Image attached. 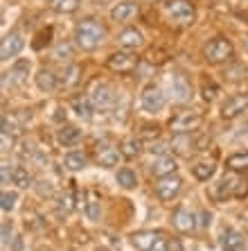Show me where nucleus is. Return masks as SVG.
Returning <instances> with one entry per match:
<instances>
[{
  "label": "nucleus",
  "instance_id": "nucleus-1",
  "mask_svg": "<svg viewBox=\"0 0 248 251\" xmlns=\"http://www.w3.org/2000/svg\"><path fill=\"white\" fill-rule=\"evenodd\" d=\"M106 39V27L99 23L97 18H81L79 23L75 25V43L86 50V52H92L97 50Z\"/></svg>",
  "mask_w": 248,
  "mask_h": 251
},
{
  "label": "nucleus",
  "instance_id": "nucleus-2",
  "mask_svg": "<svg viewBox=\"0 0 248 251\" xmlns=\"http://www.w3.org/2000/svg\"><path fill=\"white\" fill-rule=\"evenodd\" d=\"M217 199L221 201H228V199H244L248 197V179L242 176L239 172L230 170L221 176V181L217 183V190H214Z\"/></svg>",
  "mask_w": 248,
  "mask_h": 251
},
{
  "label": "nucleus",
  "instance_id": "nucleus-3",
  "mask_svg": "<svg viewBox=\"0 0 248 251\" xmlns=\"http://www.w3.org/2000/svg\"><path fill=\"white\" fill-rule=\"evenodd\" d=\"M232 52H235V48H232V43L225 39V36H214V39H210L205 46H203V57H205V61L208 64H225L228 59L232 57Z\"/></svg>",
  "mask_w": 248,
  "mask_h": 251
},
{
  "label": "nucleus",
  "instance_id": "nucleus-4",
  "mask_svg": "<svg viewBox=\"0 0 248 251\" xmlns=\"http://www.w3.org/2000/svg\"><path fill=\"white\" fill-rule=\"evenodd\" d=\"M165 12L176 25H192L196 21V9L190 0H169L165 2Z\"/></svg>",
  "mask_w": 248,
  "mask_h": 251
},
{
  "label": "nucleus",
  "instance_id": "nucleus-5",
  "mask_svg": "<svg viewBox=\"0 0 248 251\" xmlns=\"http://www.w3.org/2000/svg\"><path fill=\"white\" fill-rule=\"evenodd\" d=\"M203 125V116L196 111H180L169 118V129L174 134H192Z\"/></svg>",
  "mask_w": 248,
  "mask_h": 251
},
{
  "label": "nucleus",
  "instance_id": "nucleus-6",
  "mask_svg": "<svg viewBox=\"0 0 248 251\" xmlns=\"http://www.w3.org/2000/svg\"><path fill=\"white\" fill-rule=\"evenodd\" d=\"M165 93H162V88L156 86V84H147L142 91V95H140V106H142V111L147 113H160L162 109H165Z\"/></svg>",
  "mask_w": 248,
  "mask_h": 251
},
{
  "label": "nucleus",
  "instance_id": "nucleus-7",
  "mask_svg": "<svg viewBox=\"0 0 248 251\" xmlns=\"http://www.w3.org/2000/svg\"><path fill=\"white\" fill-rule=\"evenodd\" d=\"M88 98H90L95 111H109L111 106L115 104V93H113V88L104 82L92 84L90 91H88Z\"/></svg>",
  "mask_w": 248,
  "mask_h": 251
},
{
  "label": "nucleus",
  "instance_id": "nucleus-8",
  "mask_svg": "<svg viewBox=\"0 0 248 251\" xmlns=\"http://www.w3.org/2000/svg\"><path fill=\"white\" fill-rule=\"evenodd\" d=\"M180 188H183V179H180L176 172L167 176H160L156 181V197L160 201H172V199L179 197Z\"/></svg>",
  "mask_w": 248,
  "mask_h": 251
},
{
  "label": "nucleus",
  "instance_id": "nucleus-9",
  "mask_svg": "<svg viewBox=\"0 0 248 251\" xmlns=\"http://www.w3.org/2000/svg\"><path fill=\"white\" fill-rule=\"evenodd\" d=\"M248 109V93H235L230 98H225L221 104V118L224 120H235Z\"/></svg>",
  "mask_w": 248,
  "mask_h": 251
},
{
  "label": "nucleus",
  "instance_id": "nucleus-10",
  "mask_svg": "<svg viewBox=\"0 0 248 251\" xmlns=\"http://www.w3.org/2000/svg\"><path fill=\"white\" fill-rule=\"evenodd\" d=\"M29 68H32L29 59H18L16 64H12V68L5 73L2 86L7 88V84H9V86H21V84H25L27 82V75H29Z\"/></svg>",
  "mask_w": 248,
  "mask_h": 251
},
{
  "label": "nucleus",
  "instance_id": "nucleus-11",
  "mask_svg": "<svg viewBox=\"0 0 248 251\" xmlns=\"http://www.w3.org/2000/svg\"><path fill=\"white\" fill-rule=\"evenodd\" d=\"M106 66H109L113 73H131V70L138 66V57L131 54L129 50H120V52H113L106 59Z\"/></svg>",
  "mask_w": 248,
  "mask_h": 251
},
{
  "label": "nucleus",
  "instance_id": "nucleus-12",
  "mask_svg": "<svg viewBox=\"0 0 248 251\" xmlns=\"http://www.w3.org/2000/svg\"><path fill=\"white\" fill-rule=\"evenodd\" d=\"M219 247H221V251H246L248 249L244 233H239V231H237V228H232V226H228V228H224V231H221Z\"/></svg>",
  "mask_w": 248,
  "mask_h": 251
},
{
  "label": "nucleus",
  "instance_id": "nucleus-13",
  "mask_svg": "<svg viewBox=\"0 0 248 251\" xmlns=\"http://www.w3.org/2000/svg\"><path fill=\"white\" fill-rule=\"evenodd\" d=\"M122 152L117 147H113L111 143H97L95 147V161H97L102 168H115L120 163Z\"/></svg>",
  "mask_w": 248,
  "mask_h": 251
},
{
  "label": "nucleus",
  "instance_id": "nucleus-14",
  "mask_svg": "<svg viewBox=\"0 0 248 251\" xmlns=\"http://www.w3.org/2000/svg\"><path fill=\"white\" fill-rule=\"evenodd\" d=\"M172 224H174V228H176L179 233H192V231L199 226L196 215L192 213L190 208H183V206L172 213Z\"/></svg>",
  "mask_w": 248,
  "mask_h": 251
},
{
  "label": "nucleus",
  "instance_id": "nucleus-15",
  "mask_svg": "<svg viewBox=\"0 0 248 251\" xmlns=\"http://www.w3.org/2000/svg\"><path fill=\"white\" fill-rule=\"evenodd\" d=\"M25 48V39L18 32H9V34L2 39V43H0V59L2 61H9V59H14L16 54H21V50Z\"/></svg>",
  "mask_w": 248,
  "mask_h": 251
},
{
  "label": "nucleus",
  "instance_id": "nucleus-16",
  "mask_svg": "<svg viewBox=\"0 0 248 251\" xmlns=\"http://www.w3.org/2000/svg\"><path fill=\"white\" fill-rule=\"evenodd\" d=\"M179 170V163H176V158L172 154H158L154 161L149 163V172L154 176H167V175H174Z\"/></svg>",
  "mask_w": 248,
  "mask_h": 251
},
{
  "label": "nucleus",
  "instance_id": "nucleus-17",
  "mask_svg": "<svg viewBox=\"0 0 248 251\" xmlns=\"http://www.w3.org/2000/svg\"><path fill=\"white\" fill-rule=\"evenodd\" d=\"M117 43H120L122 50L133 52V50H140V48L144 46V36H142V32H140V29L127 27V29H122L120 34H117Z\"/></svg>",
  "mask_w": 248,
  "mask_h": 251
},
{
  "label": "nucleus",
  "instance_id": "nucleus-18",
  "mask_svg": "<svg viewBox=\"0 0 248 251\" xmlns=\"http://www.w3.org/2000/svg\"><path fill=\"white\" fill-rule=\"evenodd\" d=\"M135 14H138V2L122 0V2H117V5L111 9V21H115V23H129Z\"/></svg>",
  "mask_w": 248,
  "mask_h": 251
},
{
  "label": "nucleus",
  "instance_id": "nucleus-19",
  "mask_svg": "<svg viewBox=\"0 0 248 251\" xmlns=\"http://www.w3.org/2000/svg\"><path fill=\"white\" fill-rule=\"evenodd\" d=\"M169 150L176 154H180V156H190L194 150H199L196 147V140L192 138L190 134H176L172 140H169Z\"/></svg>",
  "mask_w": 248,
  "mask_h": 251
},
{
  "label": "nucleus",
  "instance_id": "nucleus-20",
  "mask_svg": "<svg viewBox=\"0 0 248 251\" xmlns=\"http://www.w3.org/2000/svg\"><path fill=\"white\" fill-rule=\"evenodd\" d=\"M160 238H162L160 231H140V233L131 235V245L138 251H151Z\"/></svg>",
  "mask_w": 248,
  "mask_h": 251
},
{
  "label": "nucleus",
  "instance_id": "nucleus-21",
  "mask_svg": "<svg viewBox=\"0 0 248 251\" xmlns=\"http://www.w3.org/2000/svg\"><path fill=\"white\" fill-rule=\"evenodd\" d=\"M57 140H59V145H64V147H75L81 140V129L75 127V125H61L57 129Z\"/></svg>",
  "mask_w": 248,
  "mask_h": 251
},
{
  "label": "nucleus",
  "instance_id": "nucleus-22",
  "mask_svg": "<svg viewBox=\"0 0 248 251\" xmlns=\"http://www.w3.org/2000/svg\"><path fill=\"white\" fill-rule=\"evenodd\" d=\"M172 98L176 100V102H190L192 100V86L183 75L172 77Z\"/></svg>",
  "mask_w": 248,
  "mask_h": 251
},
{
  "label": "nucleus",
  "instance_id": "nucleus-23",
  "mask_svg": "<svg viewBox=\"0 0 248 251\" xmlns=\"http://www.w3.org/2000/svg\"><path fill=\"white\" fill-rule=\"evenodd\" d=\"M36 86H39L41 93H52L54 88L59 86V79H57V75H54L52 70L41 68L39 75H36Z\"/></svg>",
  "mask_w": 248,
  "mask_h": 251
},
{
  "label": "nucleus",
  "instance_id": "nucleus-24",
  "mask_svg": "<svg viewBox=\"0 0 248 251\" xmlns=\"http://www.w3.org/2000/svg\"><path fill=\"white\" fill-rule=\"evenodd\" d=\"M70 104H72V111H75L81 120H90L92 118V109H95V106H92L88 95H77V98H72Z\"/></svg>",
  "mask_w": 248,
  "mask_h": 251
},
{
  "label": "nucleus",
  "instance_id": "nucleus-25",
  "mask_svg": "<svg viewBox=\"0 0 248 251\" xmlns=\"http://www.w3.org/2000/svg\"><path fill=\"white\" fill-rule=\"evenodd\" d=\"M115 181L122 190H135L138 188V176L133 172L131 168H120L115 175Z\"/></svg>",
  "mask_w": 248,
  "mask_h": 251
},
{
  "label": "nucleus",
  "instance_id": "nucleus-26",
  "mask_svg": "<svg viewBox=\"0 0 248 251\" xmlns=\"http://www.w3.org/2000/svg\"><path fill=\"white\" fill-rule=\"evenodd\" d=\"M86 165H88V158H86V154H81V152H68L64 156V168L70 170V172H81Z\"/></svg>",
  "mask_w": 248,
  "mask_h": 251
},
{
  "label": "nucleus",
  "instance_id": "nucleus-27",
  "mask_svg": "<svg viewBox=\"0 0 248 251\" xmlns=\"http://www.w3.org/2000/svg\"><path fill=\"white\" fill-rule=\"evenodd\" d=\"M84 213L90 222H97L99 215H102V206H99V197L95 193L86 195V201H84Z\"/></svg>",
  "mask_w": 248,
  "mask_h": 251
},
{
  "label": "nucleus",
  "instance_id": "nucleus-28",
  "mask_svg": "<svg viewBox=\"0 0 248 251\" xmlns=\"http://www.w3.org/2000/svg\"><path fill=\"white\" fill-rule=\"evenodd\" d=\"M217 172V165L212 161H199V163L192 165V175L199 179V181H208L212 179V175Z\"/></svg>",
  "mask_w": 248,
  "mask_h": 251
},
{
  "label": "nucleus",
  "instance_id": "nucleus-29",
  "mask_svg": "<svg viewBox=\"0 0 248 251\" xmlns=\"http://www.w3.org/2000/svg\"><path fill=\"white\" fill-rule=\"evenodd\" d=\"M120 152H122V156L124 158H135V156H140V152H142V143H140L138 138L129 136V138L122 140Z\"/></svg>",
  "mask_w": 248,
  "mask_h": 251
},
{
  "label": "nucleus",
  "instance_id": "nucleus-30",
  "mask_svg": "<svg viewBox=\"0 0 248 251\" xmlns=\"http://www.w3.org/2000/svg\"><path fill=\"white\" fill-rule=\"evenodd\" d=\"M12 183H16V188H21V190H27L32 186V175H29V170L25 165H14Z\"/></svg>",
  "mask_w": 248,
  "mask_h": 251
},
{
  "label": "nucleus",
  "instance_id": "nucleus-31",
  "mask_svg": "<svg viewBox=\"0 0 248 251\" xmlns=\"http://www.w3.org/2000/svg\"><path fill=\"white\" fill-rule=\"evenodd\" d=\"M81 0H50V9L57 14H75Z\"/></svg>",
  "mask_w": 248,
  "mask_h": 251
},
{
  "label": "nucleus",
  "instance_id": "nucleus-32",
  "mask_svg": "<svg viewBox=\"0 0 248 251\" xmlns=\"http://www.w3.org/2000/svg\"><path fill=\"white\" fill-rule=\"evenodd\" d=\"M225 165L228 170H235V172H244L248 170V152H235L225 158Z\"/></svg>",
  "mask_w": 248,
  "mask_h": 251
},
{
  "label": "nucleus",
  "instance_id": "nucleus-33",
  "mask_svg": "<svg viewBox=\"0 0 248 251\" xmlns=\"http://www.w3.org/2000/svg\"><path fill=\"white\" fill-rule=\"evenodd\" d=\"M16 201H18V193L16 190H2V195H0V208H2V213H12L14 208H16Z\"/></svg>",
  "mask_w": 248,
  "mask_h": 251
},
{
  "label": "nucleus",
  "instance_id": "nucleus-34",
  "mask_svg": "<svg viewBox=\"0 0 248 251\" xmlns=\"http://www.w3.org/2000/svg\"><path fill=\"white\" fill-rule=\"evenodd\" d=\"M77 75H79V66L70 64L68 68H64V73H61V84H64V86H72V84L77 82Z\"/></svg>",
  "mask_w": 248,
  "mask_h": 251
},
{
  "label": "nucleus",
  "instance_id": "nucleus-35",
  "mask_svg": "<svg viewBox=\"0 0 248 251\" xmlns=\"http://www.w3.org/2000/svg\"><path fill=\"white\" fill-rule=\"evenodd\" d=\"M52 57L57 59V61H70V59H72V48H70L68 43H59L52 50Z\"/></svg>",
  "mask_w": 248,
  "mask_h": 251
},
{
  "label": "nucleus",
  "instance_id": "nucleus-36",
  "mask_svg": "<svg viewBox=\"0 0 248 251\" xmlns=\"http://www.w3.org/2000/svg\"><path fill=\"white\" fill-rule=\"evenodd\" d=\"M217 93H219V88L214 86L210 79H208V82H203V98L208 100V102H212V100L217 98Z\"/></svg>",
  "mask_w": 248,
  "mask_h": 251
},
{
  "label": "nucleus",
  "instance_id": "nucleus-37",
  "mask_svg": "<svg viewBox=\"0 0 248 251\" xmlns=\"http://www.w3.org/2000/svg\"><path fill=\"white\" fill-rule=\"evenodd\" d=\"M12 176H14V168H9V165H2V168H0V179H2L5 186L12 181Z\"/></svg>",
  "mask_w": 248,
  "mask_h": 251
},
{
  "label": "nucleus",
  "instance_id": "nucleus-38",
  "mask_svg": "<svg viewBox=\"0 0 248 251\" xmlns=\"http://www.w3.org/2000/svg\"><path fill=\"white\" fill-rule=\"evenodd\" d=\"M199 226L201 228H205V226H210V222H212V215H210L208 210H201V213H199Z\"/></svg>",
  "mask_w": 248,
  "mask_h": 251
},
{
  "label": "nucleus",
  "instance_id": "nucleus-39",
  "mask_svg": "<svg viewBox=\"0 0 248 251\" xmlns=\"http://www.w3.org/2000/svg\"><path fill=\"white\" fill-rule=\"evenodd\" d=\"M9 235H12V222H9V220H5V222H2V245L7 247V242H9Z\"/></svg>",
  "mask_w": 248,
  "mask_h": 251
},
{
  "label": "nucleus",
  "instance_id": "nucleus-40",
  "mask_svg": "<svg viewBox=\"0 0 248 251\" xmlns=\"http://www.w3.org/2000/svg\"><path fill=\"white\" fill-rule=\"evenodd\" d=\"M167 251H183V242L179 238H169L167 242Z\"/></svg>",
  "mask_w": 248,
  "mask_h": 251
},
{
  "label": "nucleus",
  "instance_id": "nucleus-41",
  "mask_svg": "<svg viewBox=\"0 0 248 251\" xmlns=\"http://www.w3.org/2000/svg\"><path fill=\"white\" fill-rule=\"evenodd\" d=\"M167 242H169V238H165V235H162L156 245H154V249H151V251H167Z\"/></svg>",
  "mask_w": 248,
  "mask_h": 251
},
{
  "label": "nucleus",
  "instance_id": "nucleus-42",
  "mask_svg": "<svg viewBox=\"0 0 248 251\" xmlns=\"http://www.w3.org/2000/svg\"><path fill=\"white\" fill-rule=\"evenodd\" d=\"M0 138H2V152L12 150V138L7 136V131H2V134H0Z\"/></svg>",
  "mask_w": 248,
  "mask_h": 251
},
{
  "label": "nucleus",
  "instance_id": "nucleus-43",
  "mask_svg": "<svg viewBox=\"0 0 248 251\" xmlns=\"http://www.w3.org/2000/svg\"><path fill=\"white\" fill-rule=\"evenodd\" d=\"M244 46H246V52H248V39H246V43H244Z\"/></svg>",
  "mask_w": 248,
  "mask_h": 251
},
{
  "label": "nucleus",
  "instance_id": "nucleus-44",
  "mask_svg": "<svg viewBox=\"0 0 248 251\" xmlns=\"http://www.w3.org/2000/svg\"><path fill=\"white\" fill-rule=\"evenodd\" d=\"M151 2H154V0H151Z\"/></svg>",
  "mask_w": 248,
  "mask_h": 251
}]
</instances>
